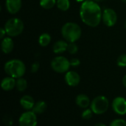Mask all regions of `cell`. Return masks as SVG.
<instances>
[{"instance_id":"obj_18","label":"cell","mask_w":126,"mask_h":126,"mask_svg":"<svg viewBox=\"0 0 126 126\" xmlns=\"http://www.w3.org/2000/svg\"><path fill=\"white\" fill-rule=\"evenodd\" d=\"M16 88L20 92L24 91L27 88V80L25 79L22 78V77L18 78L16 79Z\"/></svg>"},{"instance_id":"obj_15","label":"cell","mask_w":126,"mask_h":126,"mask_svg":"<svg viewBox=\"0 0 126 126\" xmlns=\"http://www.w3.org/2000/svg\"><path fill=\"white\" fill-rule=\"evenodd\" d=\"M13 42L11 38L10 37H5L3 39L1 43V48L3 53H10L13 49Z\"/></svg>"},{"instance_id":"obj_2","label":"cell","mask_w":126,"mask_h":126,"mask_svg":"<svg viewBox=\"0 0 126 126\" xmlns=\"http://www.w3.org/2000/svg\"><path fill=\"white\" fill-rule=\"evenodd\" d=\"M4 69L9 76L16 79L22 77L26 71L25 65L19 59H11L7 62Z\"/></svg>"},{"instance_id":"obj_16","label":"cell","mask_w":126,"mask_h":126,"mask_svg":"<svg viewBox=\"0 0 126 126\" xmlns=\"http://www.w3.org/2000/svg\"><path fill=\"white\" fill-rule=\"evenodd\" d=\"M67 47L68 44L65 41L59 40L55 42L52 47V50L55 53H62L64 51L67 50Z\"/></svg>"},{"instance_id":"obj_1","label":"cell","mask_w":126,"mask_h":126,"mask_svg":"<svg viewBox=\"0 0 126 126\" xmlns=\"http://www.w3.org/2000/svg\"><path fill=\"white\" fill-rule=\"evenodd\" d=\"M80 16L83 22L88 26L92 27H97L102 18L101 8L95 1L86 0L80 6Z\"/></svg>"},{"instance_id":"obj_27","label":"cell","mask_w":126,"mask_h":126,"mask_svg":"<svg viewBox=\"0 0 126 126\" xmlns=\"http://www.w3.org/2000/svg\"><path fill=\"white\" fill-rule=\"evenodd\" d=\"M39 66H40V65H39L38 62H34L32 65V66H31V71H32V73H36L38 71V69H39Z\"/></svg>"},{"instance_id":"obj_28","label":"cell","mask_w":126,"mask_h":126,"mask_svg":"<svg viewBox=\"0 0 126 126\" xmlns=\"http://www.w3.org/2000/svg\"><path fill=\"white\" fill-rule=\"evenodd\" d=\"M5 119H6V120L4 121V124H6L7 126H11L13 124V120L10 118H8L7 117H6Z\"/></svg>"},{"instance_id":"obj_11","label":"cell","mask_w":126,"mask_h":126,"mask_svg":"<svg viewBox=\"0 0 126 126\" xmlns=\"http://www.w3.org/2000/svg\"><path fill=\"white\" fill-rule=\"evenodd\" d=\"M21 7V0H6V8L11 14H16Z\"/></svg>"},{"instance_id":"obj_6","label":"cell","mask_w":126,"mask_h":126,"mask_svg":"<svg viewBox=\"0 0 126 126\" xmlns=\"http://www.w3.org/2000/svg\"><path fill=\"white\" fill-rule=\"evenodd\" d=\"M70 66V61L62 56L55 57L51 62V67L53 71L59 74H63L68 71Z\"/></svg>"},{"instance_id":"obj_25","label":"cell","mask_w":126,"mask_h":126,"mask_svg":"<svg viewBox=\"0 0 126 126\" xmlns=\"http://www.w3.org/2000/svg\"><path fill=\"white\" fill-rule=\"evenodd\" d=\"M117 63L118 66H120L121 68L126 67V54L120 55L117 59Z\"/></svg>"},{"instance_id":"obj_3","label":"cell","mask_w":126,"mask_h":126,"mask_svg":"<svg viewBox=\"0 0 126 126\" xmlns=\"http://www.w3.org/2000/svg\"><path fill=\"white\" fill-rule=\"evenodd\" d=\"M63 37L69 42H75L81 36V28L75 22H67L61 28Z\"/></svg>"},{"instance_id":"obj_10","label":"cell","mask_w":126,"mask_h":126,"mask_svg":"<svg viewBox=\"0 0 126 126\" xmlns=\"http://www.w3.org/2000/svg\"><path fill=\"white\" fill-rule=\"evenodd\" d=\"M65 82L69 86L75 87L79 85L80 82V76L75 71H68L65 75Z\"/></svg>"},{"instance_id":"obj_24","label":"cell","mask_w":126,"mask_h":126,"mask_svg":"<svg viewBox=\"0 0 126 126\" xmlns=\"http://www.w3.org/2000/svg\"><path fill=\"white\" fill-rule=\"evenodd\" d=\"M109 126H126V120L124 119H115L111 122Z\"/></svg>"},{"instance_id":"obj_32","label":"cell","mask_w":126,"mask_h":126,"mask_svg":"<svg viewBox=\"0 0 126 126\" xmlns=\"http://www.w3.org/2000/svg\"><path fill=\"white\" fill-rule=\"evenodd\" d=\"M75 1H78V2H81V1H85V0H75Z\"/></svg>"},{"instance_id":"obj_14","label":"cell","mask_w":126,"mask_h":126,"mask_svg":"<svg viewBox=\"0 0 126 126\" xmlns=\"http://www.w3.org/2000/svg\"><path fill=\"white\" fill-rule=\"evenodd\" d=\"M16 80L15 79V78L11 77V76H7V77L4 78L1 80V87L4 91H9L13 90L16 87Z\"/></svg>"},{"instance_id":"obj_23","label":"cell","mask_w":126,"mask_h":126,"mask_svg":"<svg viewBox=\"0 0 126 126\" xmlns=\"http://www.w3.org/2000/svg\"><path fill=\"white\" fill-rule=\"evenodd\" d=\"M67 50L69 53L71 54H75L78 52V45L75 43V42H70L69 44H68V47H67Z\"/></svg>"},{"instance_id":"obj_21","label":"cell","mask_w":126,"mask_h":126,"mask_svg":"<svg viewBox=\"0 0 126 126\" xmlns=\"http://www.w3.org/2000/svg\"><path fill=\"white\" fill-rule=\"evenodd\" d=\"M55 0H40V5L44 9H51L56 4Z\"/></svg>"},{"instance_id":"obj_20","label":"cell","mask_w":126,"mask_h":126,"mask_svg":"<svg viewBox=\"0 0 126 126\" xmlns=\"http://www.w3.org/2000/svg\"><path fill=\"white\" fill-rule=\"evenodd\" d=\"M57 7L63 11L67 10L70 7V2L69 0H57L56 2Z\"/></svg>"},{"instance_id":"obj_8","label":"cell","mask_w":126,"mask_h":126,"mask_svg":"<svg viewBox=\"0 0 126 126\" xmlns=\"http://www.w3.org/2000/svg\"><path fill=\"white\" fill-rule=\"evenodd\" d=\"M111 107L113 111L118 115L126 114V100L123 97H117L114 99Z\"/></svg>"},{"instance_id":"obj_19","label":"cell","mask_w":126,"mask_h":126,"mask_svg":"<svg viewBox=\"0 0 126 126\" xmlns=\"http://www.w3.org/2000/svg\"><path fill=\"white\" fill-rule=\"evenodd\" d=\"M50 42H51V36L49 34H48L47 33H42L38 39L39 45L42 47L47 46L50 43Z\"/></svg>"},{"instance_id":"obj_26","label":"cell","mask_w":126,"mask_h":126,"mask_svg":"<svg viewBox=\"0 0 126 126\" xmlns=\"http://www.w3.org/2000/svg\"><path fill=\"white\" fill-rule=\"evenodd\" d=\"M70 64L72 67H78L80 64V62L78 59L77 58H73L70 60Z\"/></svg>"},{"instance_id":"obj_33","label":"cell","mask_w":126,"mask_h":126,"mask_svg":"<svg viewBox=\"0 0 126 126\" xmlns=\"http://www.w3.org/2000/svg\"><path fill=\"white\" fill-rule=\"evenodd\" d=\"M94 1H104V0H94Z\"/></svg>"},{"instance_id":"obj_9","label":"cell","mask_w":126,"mask_h":126,"mask_svg":"<svg viewBox=\"0 0 126 126\" xmlns=\"http://www.w3.org/2000/svg\"><path fill=\"white\" fill-rule=\"evenodd\" d=\"M102 19L104 24L108 27L114 26L117 21V13L111 8H106L104 10Z\"/></svg>"},{"instance_id":"obj_5","label":"cell","mask_w":126,"mask_h":126,"mask_svg":"<svg viewBox=\"0 0 126 126\" xmlns=\"http://www.w3.org/2000/svg\"><path fill=\"white\" fill-rule=\"evenodd\" d=\"M109 107V101L104 96H98L95 97L90 105V108L94 114L101 115L105 114Z\"/></svg>"},{"instance_id":"obj_12","label":"cell","mask_w":126,"mask_h":126,"mask_svg":"<svg viewBox=\"0 0 126 126\" xmlns=\"http://www.w3.org/2000/svg\"><path fill=\"white\" fill-rule=\"evenodd\" d=\"M35 102L34 99L30 95H24L20 100V105L26 111H32Z\"/></svg>"},{"instance_id":"obj_30","label":"cell","mask_w":126,"mask_h":126,"mask_svg":"<svg viewBox=\"0 0 126 126\" xmlns=\"http://www.w3.org/2000/svg\"><path fill=\"white\" fill-rule=\"evenodd\" d=\"M94 126H106V125L104 124V123H96Z\"/></svg>"},{"instance_id":"obj_13","label":"cell","mask_w":126,"mask_h":126,"mask_svg":"<svg viewBox=\"0 0 126 126\" xmlns=\"http://www.w3.org/2000/svg\"><path fill=\"white\" fill-rule=\"evenodd\" d=\"M75 102L78 107L83 108V109L88 108L91 105L89 97L87 95L83 94L77 96V97L75 99Z\"/></svg>"},{"instance_id":"obj_4","label":"cell","mask_w":126,"mask_h":126,"mask_svg":"<svg viewBox=\"0 0 126 126\" xmlns=\"http://www.w3.org/2000/svg\"><path fill=\"white\" fill-rule=\"evenodd\" d=\"M4 28L9 36H17L22 33L24 30V23L18 18H12L6 22Z\"/></svg>"},{"instance_id":"obj_17","label":"cell","mask_w":126,"mask_h":126,"mask_svg":"<svg viewBox=\"0 0 126 126\" xmlns=\"http://www.w3.org/2000/svg\"><path fill=\"white\" fill-rule=\"evenodd\" d=\"M47 108V105L44 101H38L37 102H35L32 111L36 114H41L45 112Z\"/></svg>"},{"instance_id":"obj_29","label":"cell","mask_w":126,"mask_h":126,"mask_svg":"<svg viewBox=\"0 0 126 126\" xmlns=\"http://www.w3.org/2000/svg\"><path fill=\"white\" fill-rule=\"evenodd\" d=\"M5 34H6L5 29L4 28H1L0 29V39H3Z\"/></svg>"},{"instance_id":"obj_7","label":"cell","mask_w":126,"mask_h":126,"mask_svg":"<svg viewBox=\"0 0 126 126\" xmlns=\"http://www.w3.org/2000/svg\"><path fill=\"white\" fill-rule=\"evenodd\" d=\"M19 126H37L38 119L36 114L32 111H26L22 113L18 119Z\"/></svg>"},{"instance_id":"obj_34","label":"cell","mask_w":126,"mask_h":126,"mask_svg":"<svg viewBox=\"0 0 126 126\" xmlns=\"http://www.w3.org/2000/svg\"><path fill=\"white\" fill-rule=\"evenodd\" d=\"M122 1H123V2H125V3H126V0H122Z\"/></svg>"},{"instance_id":"obj_31","label":"cell","mask_w":126,"mask_h":126,"mask_svg":"<svg viewBox=\"0 0 126 126\" xmlns=\"http://www.w3.org/2000/svg\"><path fill=\"white\" fill-rule=\"evenodd\" d=\"M123 85L126 88V75L123 78Z\"/></svg>"},{"instance_id":"obj_35","label":"cell","mask_w":126,"mask_h":126,"mask_svg":"<svg viewBox=\"0 0 126 126\" xmlns=\"http://www.w3.org/2000/svg\"><path fill=\"white\" fill-rule=\"evenodd\" d=\"M125 25H126V23H125Z\"/></svg>"},{"instance_id":"obj_22","label":"cell","mask_w":126,"mask_h":126,"mask_svg":"<svg viewBox=\"0 0 126 126\" xmlns=\"http://www.w3.org/2000/svg\"><path fill=\"white\" fill-rule=\"evenodd\" d=\"M94 113L93 111H92L91 108H86L81 114V117L83 119L86 120H90L92 116H93Z\"/></svg>"}]
</instances>
